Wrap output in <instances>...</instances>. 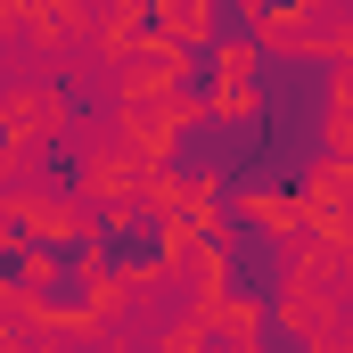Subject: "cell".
<instances>
[{
    "instance_id": "6da1fadb",
    "label": "cell",
    "mask_w": 353,
    "mask_h": 353,
    "mask_svg": "<svg viewBox=\"0 0 353 353\" xmlns=\"http://www.w3.org/2000/svg\"><path fill=\"white\" fill-rule=\"evenodd\" d=\"M181 263H205V312L222 321H263L296 312V288L312 263V239L279 214H222V222H181Z\"/></svg>"
},
{
    "instance_id": "5b68a950",
    "label": "cell",
    "mask_w": 353,
    "mask_h": 353,
    "mask_svg": "<svg viewBox=\"0 0 353 353\" xmlns=\"http://www.w3.org/2000/svg\"><path fill=\"white\" fill-rule=\"evenodd\" d=\"M25 312H33L41 329H90V321L107 312V288H99L90 271H33Z\"/></svg>"
},
{
    "instance_id": "7a4b0ae2",
    "label": "cell",
    "mask_w": 353,
    "mask_h": 353,
    "mask_svg": "<svg viewBox=\"0 0 353 353\" xmlns=\"http://www.w3.org/2000/svg\"><path fill=\"white\" fill-rule=\"evenodd\" d=\"M90 279L99 288H140L181 263V205L173 197H99L90 205Z\"/></svg>"
},
{
    "instance_id": "52a82bcc",
    "label": "cell",
    "mask_w": 353,
    "mask_h": 353,
    "mask_svg": "<svg viewBox=\"0 0 353 353\" xmlns=\"http://www.w3.org/2000/svg\"><path fill=\"white\" fill-rule=\"evenodd\" d=\"M181 25H189V17H181L173 0H132V17H123V50H132V58H165Z\"/></svg>"
},
{
    "instance_id": "3957f363",
    "label": "cell",
    "mask_w": 353,
    "mask_h": 353,
    "mask_svg": "<svg viewBox=\"0 0 353 353\" xmlns=\"http://www.w3.org/2000/svg\"><path fill=\"white\" fill-rule=\"evenodd\" d=\"M157 107L165 115H214V107H230V58L222 50H205L189 25L173 33V50L157 58Z\"/></svg>"
},
{
    "instance_id": "8992f818",
    "label": "cell",
    "mask_w": 353,
    "mask_h": 353,
    "mask_svg": "<svg viewBox=\"0 0 353 353\" xmlns=\"http://www.w3.org/2000/svg\"><path fill=\"white\" fill-rule=\"evenodd\" d=\"M189 33H197L205 50H222L230 66H239V58H255V50L271 41V25H263V8H255V0H197Z\"/></svg>"
},
{
    "instance_id": "9c48e42d",
    "label": "cell",
    "mask_w": 353,
    "mask_h": 353,
    "mask_svg": "<svg viewBox=\"0 0 353 353\" xmlns=\"http://www.w3.org/2000/svg\"><path fill=\"white\" fill-rule=\"evenodd\" d=\"M25 288H33V263L17 247H0V304H25Z\"/></svg>"
},
{
    "instance_id": "277c9868",
    "label": "cell",
    "mask_w": 353,
    "mask_h": 353,
    "mask_svg": "<svg viewBox=\"0 0 353 353\" xmlns=\"http://www.w3.org/2000/svg\"><path fill=\"white\" fill-rule=\"evenodd\" d=\"M25 181H33V197L41 205H74L90 189V148H83V132H33V148H25Z\"/></svg>"
},
{
    "instance_id": "ba28073f",
    "label": "cell",
    "mask_w": 353,
    "mask_h": 353,
    "mask_svg": "<svg viewBox=\"0 0 353 353\" xmlns=\"http://www.w3.org/2000/svg\"><path fill=\"white\" fill-rule=\"evenodd\" d=\"M50 107H58V132H83V123H99L115 99L90 83V74H50Z\"/></svg>"
}]
</instances>
